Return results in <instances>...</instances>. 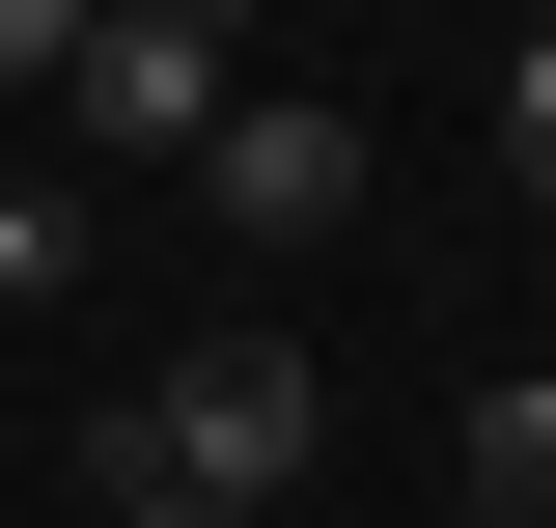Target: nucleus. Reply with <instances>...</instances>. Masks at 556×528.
Instances as JSON below:
<instances>
[{
	"label": "nucleus",
	"instance_id": "nucleus-1",
	"mask_svg": "<svg viewBox=\"0 0 556 528\" xmlns=\"http://www.w3.org/2000/svg\"><path fill=\"white\" fill-rule=\"evenodd\" d=\"M306 445H334V390H306L278 334H223V362H167V417H112V473H167V501H223V528L306 501Z\"/></svg>",
	"mask_w": 556,
	"mask_h": 528
},
{
	"label": "nucleus",
	"instance_id": "nucleus-2",
	"mask_svg": "<svg viewBox=\"0 0 556 528\" xmlns=\"http://www.w3.org/2000/svg\"><path fill=\"white\" fill-rule=\"evenodd\" d=\"M84 139H112V167H195L223 112H251V0H112V28H84V84H56Z\"/></svg>",
	"mask_w": 556,
	"mask_h": 528
},
{
	"label": "nucleus",
	"instance_id": "nucleus-3",
	"mask_svg": "<svg viewBox=\"0 0 556 528\" xmlns=\"http://www.w3.org/2000/svg\"><path fill=\"white\" fill-rule=\"evenodd\" d=\"M195 223H251V251H334V223H362V112H306V84H251V112L195 139Z\"/></svg>",
	"mask_w": 556,
	"mask_h": 528
},
{
	"label": "nucleus",
	"instance_id": "nucleus-4",
	"mask_svg": "<svg viewBox=\"0 0 556 528\" xmlns=\"http://www.w3.org/2000/svg\"><path fill=\"white\" fill-rule=\"evenodd\" d=\"M473 501H529V528H556V362H501V390H473Z\"/></svg>",
	"mask_w": 556,
	"mask_h": 528
},
{
	"label": "nucleus",
	"instance_id": "nucleus-5",
	"mask_svg": "<svg viewBox=\"0 0 556 528\" xmlns=\"http://www.w3.org/2000/svg\"><path fill=\"white\" fill-rule=\"evenodd\" d=\"M501 196L556 223V28H529V56H501Z\"/></svg>",
	"mask_w": 556,
	"mask_h": 528
},
{
	"label": "nucleus",
	"instance_id": "nucleus-6",
	"mask_svg": "<svg viewBox=\"0 0 556 528\" xmlns=\"http://www.w3.org/2000/svg\"><path fill=\"white\" fill-rule=\"evenodd\" d=\"M84 28H112V0H0V84L56 112V84H84Z\"/></svg>",
	"mask_w": 556,
	"mask_h": 528
},
{
	"label": "nucleus",
	"instance_id": "nucleus-7",
	"mask_svg": "<svg viewBox=\"0 0 556 528\" xmlns=\"http://www.w3.org/2000/svg\"><path fill=\"white\" fill-rule=\"evenodd\" d=\"M112 528H223V501H167V473H112Z\"/></svg>",
	"mask_w": 556,
	"mask_h": 528
},
{
	"label": "nucleus",
	"instance_id": "nucleus-8",
	"mask_svg": "<svg viewBox=\"0 0 556 528\" xmlns=\"http://www.w3.org/2000/svg\"><path fill=\"white\" fill-rule=\"evenodd\" d=\"M445 528H529V501H445Z\"/></svg>",
	"mask_w": 556,
	"mask_h": 528
}]
</instances>
